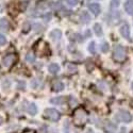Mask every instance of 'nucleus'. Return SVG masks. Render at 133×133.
<instances>
[{"instance_id":"8","label":"nucleus","mask_w":133,"mask_h":133,"mask_svg":"<svg viewBox=\"0 0 133 133\" xmlns=\"http://www.w3.org/2000/svg\"><path fill=\"white\" fill-rule=\"evenodd\" d=\"M61 36H62V32L59 29H54V30H52L50 32V37L53 41H59L61 38Z\"/></svg>"},{"instance_id":"15","label":"nucleus","mask_w":133,"mask_h":133,"mask_svg":"<svg viewBox=\"0 0 133 133\" xmlns=\"http://www.w3.org/2000/svg\"><path fill=\"white\" fill-rule=\"evenodd\" d=\"M94 31H95V33H96V35H98V36H101L102 35V28H101V26L99 25V24H95V26H94Z\"/></svg>"},{"instance_id":"9","label":"nucleus","mask_w":133,"mask_h":133,"mask_svg":"<svg viewBox=\"0 0 133 133\" xmlns=\"http://www.w3.org/2000/svg\"><path fill=\"white\" fill-rule=\"evenodd\" d=\"M125 10L129 15H133V0H128L125 2Z\"/></svg>"},{"instance_id":"11","label":"nucleus","mask_w":133,"mask_h":133,"mask_svg":"<svg viewBox=\"0 0 133 133\" xmlns=\"http://www.w3.org/2000/svg\"><path fill=\"white\" fill-rule=\"evenodd\" d=\"M50 102L51 103H53V104H57V105H61V104H63L64 102H65V98L64 97H55V98H52L51 100H50Z\"/></svg>"},{"instance_id":"29","label":"nucleus","mask_w":133,"mask_h":133,"mask_svg":"<svg viewBox=\"0 0 133 133\" xmlns=\"http://www.w3.org/2000/svg\"><path fill=\"white\" fill-rule=\"evenodd\" d=\"M131 87H132V92H133V82H132V85H131Z\"/></svg>"},{"instance_id":"17","label":"nucleus","mask_w":133,"mask_h":133,"mask_svg":"<svg viewBox=\"0 0 133 133\" xmlns=\"http://www.w3.org/2000/svg\"><path fill=\"white\" fill-rule=\"evenodd\" d=\"M105 129H107L110 133H114V132H115V130H116V126H115V125H113L112 123H110V121H109V123L107 124V126H105Z\"/></svg>"},{"instance_id":"16","label":"nucleus","mask_w":133,"mask_h":133,"mask_svg":"<svg viewBox=\"0 0 133 133\" xmlns=\"http://www.w3.org/2000/svg\"><path fill=\"white\" fill-rule=\"evenodd\" d=\"M0 29H1V30H6V29H9V23H8L6 19H4V18L0 19Z\"/></svg>"},{"instance_id":"4","label":"nucleus","mask_w":133,"mask_h":133,"mask_svg":"<svg viewBox=\"0 0 133 133\" xmlns=\"http://www.w3.org/2000/svg\"><path fill=\"white\" fill-rule=\"evenodd\" d=\"M16 60H17V58L15 54H8L2 60V66L4 68H10L13 64H15Z\"/></svg>"},{"instance_id":"5","label":"nucleus","mask_w":133,"mask_h":133,"mask_svg":"<svg viewBox=\"0 0 133 133\" xmlns=\"http://www.w3.org/2000/svg\"><path fill=\"white\" fill-rule=\"evenodd\" d=\"M119 118L125 121V123H130L132 120V116L131 114L128 112V111H125V110H120L119 111Z\"/></svg>"},{"instance_id":"1","label":"nucleus","mask_w":133,"mask_h":133,"mask_svg":"<svg viewBox=\"0 0 133 133\" xmlns=\"http://www.w3.org/2000/svg\"><path fill=\"white\" fill-rule=\"evenodd\" d=\"M74 120L77 125H83L86 123L87 120V114L86 112L82 109V108H79L75 111L74 113Z\"/></svg>"},{"instance_id":"13","label":"nucleus","mask_w":133,"mask_h":133,"mask_svg":"<svg viewBox=\"0 0 133 133\" xmlns=\"http://www.w3.org/2000/svg\"><path fill=\"white\" fill-rule=\"evenodd\" d=\"M27 112H28L30 115H35V114L37 113V108H36V105H35L34 103L29 104V107H28V109H27Z\"/></svg>"},{"instance_id":"18","label":"nucleus","mask_w":133,"mask_h":133,"mask_svg":"<svg viewBox=\"0 0 133 133\" xmlns=\"http://www.w3.org/2000/svg\"><path fill=\"white\" fill-rule=\"evenodd\" d=\"M26 60H27L28 63H34V61H35V55L33 54V53H28V54L26 55Z\"/></svg>"},{"instance_id":"21","label":"nucleus","mask_w":133,"mask_h":133,"mask_svg":"<svg viewBox=\"0 0 133 133\" xmlns=\"http://www.w3.org/2000/svg\"><path fill=\"white\" fill-rule=\"evenodd\" d=\"M88 50H90L92 53H95V43L94 42H92L90 44V46H88Z\"/></svg>"},{"instance_id":"19","label":"nucleus","mask_w":133,"mask_h":133,"mask_svg":"<svg viewBox=\"0 0 133 133\" xmlns=\"http://www.w3.org/2000/svg\"><path fill=\"white\" fill-rule=\"evenodd\" d=\"M100 49H101V51L103 52V53H107L108 51H109V44L108 43H102L101 44V46H100Z\"/></svg>"},{"instance_id":"20","label":"nucleus","mask_w":133,"mask_h":133,"mask_svg":"<svg viewBox=\"0 0 133 133\" xmlns=\"http://www.w3.org/2000/svg\"><path fill=\"white\" fill-rule=\"evenodd\" d=\"M11 86V82H10V80H4L3 82H2V87H3V90H5V88H6V90H8V88Z\"/></svg>"},{"instance_id":"14","label":"nucleus","mask_w":133,"mask_h":133,"mask_svg":"<svg viewBox=\"0 0 133 133\" xmlns=\"http://www.w3.org/2000/svg\"><path fill=\"white\" fill-rule=\"evenodd\" d=\"M52 88H53V91H55V92H61L63 88H64V84L61 81H57V82L53 83Z\"/></svg>"},{"instance_id":"22","label":"nucleus","mask_w":133,"mask_h":133,"mask_svg":"<svg viewBox=\"0 0 133 133\" xmlns=\"http://www.w3.org/2000/svg\"><path fill=\"white\" fill-rule=\"evenodd\" d=\"M6 43V38L4 35L2 34H0V45H4V44Z\"/></svg>"},{"instance_id":"25","label":"nucleus","mask_w":133,"mask_h":133,"mask_svg":"<svg viewBox=\"0 0 133 133\" xmlns=\"http://www.w3.org/2000/svg\"><path fill=\"white\" fill-rule=\"evenodd\" d=\"M68 4H70V5H76L77 3L79 2V0H68Z\"/></svg>"},{"instance_id":"6","label":"nucleus","mask_w":133,"mask_h":133,"mask_svg":"<svg viewBox=\"0 0 133 133\" xmlns=\"http://www.w3.org/2000/svg\"><path fill=\"white\" fill-rule=\"evenodd\" d=\"M120 34L123 35L126 39L130 41V28L127 24H125V25H123L120 27Z\"/></svg>"},{"instance_id":"23","label":"nucleus","mask_w":133,"mask_h":133,"mask_svg":"<svg viewBox=\"0 0 133 133\" xmlns=\"http://www.w3.org/2000/svg\"><path fill=\"white\" fill-rule=\"evenodd\" d=\"M119 3H120V0H112V5L113 8H117L118 5H119Z\"/></svg>"},{"instance_id":"24","label":"nucleus","mask_w":133,"mask_h":133,"mask_svg":"<svg viewBox=\"0 0 133 133\" xmlns=\"http://www.w3.org/2000/svg\"><path fill=\"white\" fill-rule=\"evenodd\" d=\"M25 85H26V83L23 81V82H21V81H18V88H19V90H24V88H25Z\"/></svg>"},{"instance_id":"3","label":"nucleus","mask_w":133,"mask_h":133,"mask_svg":"<svg viewBox=\"0 0 133 133\" xmlns=\"http://www.w3.org/2000/svg\"><path fill=\"white\" fill-rule=\"evenodd\" d=\"M60 112L57 111L55 109H46L45 110V117L52 120V121H57L60 119Z\"/></svg>"},{"instance_id":"27","label":"nucleus","mask_w":133,"mask_h":133,"mask_svg":"<svg viewBox=\"0 0 133 133\" xmlns=\"http://www.w3.org/2000/svg\"><path fill=\"white\" fill-rule=\"evenodd\" d=\"M2 123H3V118H2L1 116H0V126L2 125Z\"/></svg>"},{"instance_id":"7","label":"nucleus","mask_w":133,"mask_h":133,"mask_svg":"<svg viewBox=\"0 0 133 133\" xmlns=\"http://www.w3.org/2000/svg\"><path fill=\"white\" fill-rule=\"evenodd\" d=\"M88 10L91 11V12L94 14V15H99L100 14V5H99L98 3H91V4H88Z\"/></svg>"},{"instance_id":"10","label":"nucleus","mask_w":133,"mask_h":133,"mask_svg":"<svg viewBox=\"0 0 133 133\" xmlns=\"http://www.w3.org/2000/svg\"><path fill=\"white\" fill-rule=\"evenodd\" d=\"M49 71L52 74V75H55V74H58L60 71V66L58 64H55V63H52L49 65V67H48Z\"/></svg>"},{"instance_id":"28","label":"nucleus","mask_w":133,"mask_h":133,"mask_svg":"<svg viewBox=\"0 0 133 133\" xmlns=\"http://www.w3.org/2000/svg\"><path fill=\"white\" fill-rule=\"evenodd\" d=\"M24 133H34V132H33L32 130H31V131H30V130H28V131H25Z\"/></svg>"},{"instance_id":"2","label":"nucleus","mask_w":133,"mask_h":133,"mask_svg":"<svg viewBox=\"0 0 133 133\" xmlns=\"http://www.w3.org/2000/svg\"><path fill=\"white\" fill-rule=\"evenodd\" d=\"M114 59L116 61H124L126 59V50L125 48L121 46V45H118L115 47L114 49Z\"/></svg>"},{"instance_id":"26","label":"nucleus","mask_w":133,"mask_h":133,"mask_svg":"<svg viewBox=\"0 0 133 133\" xmlns=\"http://www.w3.org/2000/svg\"><path fill=\"white\" fill-rule=\"evenodd\" d=\"M69 70H70V72H76L77 71V67L74 66V65H69Z\"/></svg>"},{"instance_id":"12","label":"nucleus","mask_w":133,"mask_h":133,"mask_svg":"<svg viewBox=\"0 0 133 133\" xmlns=\"http://www.w3.org/2000/svg\"><path fill=\"white\" fill-rule=\"evenodd\" d=\"M80 18H81V20L83 21V23H85V24H87L88 21L91 20V16H90V14H88V12H86V11H82V13L80 15Z\"/></svg>"}]
</instances>
